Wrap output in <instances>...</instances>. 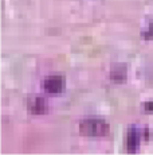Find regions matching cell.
Listing matches in <instances>:
<instances>
[{
	"mask_svg": "<svg viewBox=\"0 0 153 155\" xmlns=\"http://www.w3.org/2000/svg\"><path fill=\"white\" fill-rule=\"evenodd\" d=\"M43 89L46 93L50 94H59L64 89V80L62 76L58 74H52V76H47L43 81Z\"/></svg>",
	"mask_w": 153,
	"mask_h": 155,
	"instance_id": "obj_2",
	"label": "cell"
},
{
	"mask_svg": "<svg viewBox=\"0 0 153 155\" xmlns=\"http://www.w3.org/2000/svg\"><path fill=\"white\" fill-rule=\"evenodd\" d=\"M110 126L98 117H87L81 121L79 124V132L83 136H92V138H101V136L109 135Z\"/></svg>",
	"mask_w": 153,
	"mask_h": 155,
	"instance_id": "obj_1",
	"label": "cell"
},
{
	"mask_svg": "<svg viewBox=\"0 0 153 155\" xmlns=\"http://www.w3.org/2000/svg\"><path fill=\"white\" fill-rule=\"evenodd\" d=\"M138 144H140V132H138L136 128H132L128 136V150L134 153L137 150Z\"/></svg>",
	"mask_w": 153,
	"mask_h": 155,
	"instance_id": "obj_5",
	"label": "cell"
},
{
	"mask_svg": "<svg viewBox=\"0 0 153 155\" xmlns=\"http://www.w3.org/2000/svg\"><path fill=\"white\" fill-rule=\"evenodd\" d=\"M126 74H128V70H126L125 65H113L110 71V78L116 82H122L125 81L126 78Z\"/></svg>",
	"mask_w": 153,
	"mask_h": 155,
	"instance_id": "obj_4",
	"label": "cell"
},
{
	"mask_svg": "<svg viewBox=\"0 0 153 155\" xmlns=\"http://www.w3.org/2000/svg\"><path fill=\"white\" fill-rule=\"evenodd\" d=\"M47 101L46 99L40 96H35L28 101V111H30L32 115H43V113L47 112Z\"/></svg>",
	"mask_w": 153,
	"mask_h": 155,
	"instance_id": "obj_3",
	"label": "cell"
}]
</instances>
